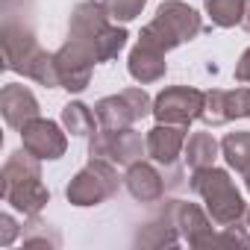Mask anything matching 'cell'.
Returning a JSON list of instances; mask_svg holds the SVG:
<instances>
[{
    "mask_svg": "<svg viewBox=\"0 0 250 250\" xmlns=\"http://www.w3.org/2000/svg\"><path fill=\"white\" fill-rule=\"evenodd\" d=\"M188 188L206 203V212L212 215V221L218 227H232L247 215V203H244L241 191L235 188L229 171H224V168L212 165V168L191 171Z\"/></svg>",
    "mask_w": 250,
    "mask_h": 250,
    "instance_id": "277c9868",
    "label": "cell"
},
{
    "mask_svg": "<svg viewBox=\"0 0 250 250\" xmlns=\"http://www.w3.org/2000/svg\"><path fill=\"white\" fill-rule=\"evenodd\" d=\"M124 186H127V191L139 203H159L165 197V188H168V183H165V177L153 159L150 162L147 159L133 162L127 168V174H124Z\"/></svg>",
    "mask_w": 250,
    "mask_h": 250,
    "instance_id": "9a60e30c",
    "label": "cell"
},
{
    "mask_svg": "<svg viewBox=\"0 0 250 250\" xmlns=\"http://www.w3.org/2000/svg\"><path fill=\"white\" fill-rule=\"evenodd\" d=\"M24 232V227L9 215V212H3V215H0V247H9L18 235Z\"/></svg>",
    "mask_w": 250,
    "mask_h": 250,
    "instance_id": "484cf974",
    "label": "cell"
},
{
    "mask_svg": "<svg viewBox=\"0 0 250 250\" xmlns=\"http://www.w3.org/2000/svg\"><path fill=\"white\" fill-rule=\"evenodd\" d=\"M221 244H244V247H250V235H247L244 229H238V224L221 227V232L212 235V244H209V247H221Z\"/></svg>",
    "mask_w": 250,
    "mask_h": 250,
    "instance_id": "d4e9b609",
    "label": "cell"
},
{
    "mask_svg": "<svg viewBox=\"0 0 250 250\" xmlns=\"http://www.w3.org/2000/svg\"><path fill=\"white\" fill-rule=\"evenodd\" d=\"M244 3L247 0H203V9L215 27L229 30V27H241Z\"/></svg>",
    "mask_w": 250,
    "mask_h": 250,
    "instance_id": "7402d4cb",
    "label": "cell"
},
{
    "mask_svg": "<svg viewBox=\"0 0 250 250\" xmlns=\"http://www.w3.org/2000/svg\"><path fill=\"white\" fill-rule=\"evenodd\" d=\"M235 83H244V85H250V47L238 56V62H235Z\"/></svg>",
    "mask_w": 250,
    "mask_h": 250,
    "instance_id": "4316f807",
    "label": "cell"
},
{
    "mask_svg": "<svg viewBox=\"0 0 250 250\" xmlns=\"http://www.w3.org/2000/svg\"><path fill=\"white\" fill-rule=\"evenodd\" d=\"M53 59H56V74H59V85L65 88V91H71V94H80V91H85L88 88V83H91V74H94V59L80 47V44H74V42H68L65 39V44L53 53Z\"/></svg>",
    "mask_w": 250,
    "mask_h": 250,
    "instance_id": "7c38bea8",
    "label": "cell"
},
{
    "mask_svg": "<svg viewBox=\"0 0 250 250\" xmlns=\"http://www.w3.org/2000/svg\"><path fill=\"white\" fill-rule=\"evenodd\" d=\"M218 156H221V142H218L212 133L200 130V133H191V136L186 139V150H183V159H186V165H188L191 171H200V168H212Z\"/></svg>",
    "mask_w": 250,
    "mask_h": 250,
    "instance_id": "d6986e66",
    "label": "cell"
},
{
    "mask_svg": "<svg viewBox=\"0 0 250 250\" xmlns=\"http://www.w3.org/2000/svg\"><path fill=\"white\" fill-rule=\"evenodd\" d=\"M3 200L21 212L24 218L42 215V209L50 203V188L42 177V159H36L30 150H15L3 162Z\"/></svg>",
    "mask_w": 250,
    "mask_h": 250,
    "instance_id": "3957f363",
    "label": "cell"
},
{
    "mask_svg": "<svg viewBox=\"0 0 250 250\" xmlns=\"http://www.w3.org/2000/svg\"><path fill=\"white\" fill-rule=\"evenodd\" d=\"M206 103V91L194 85H168L153 97V118L159 124H183L191 127L194 121H200Z\"/></svg>",
    "mask_w": 250,
    "mask_h": 250,
    "instance_id": "9c48e42d",
    "label": "cell"
},
{
    "mask_svg": "<svg viewBox=\"0 0 250 250\" xmlns=\"http://www.w3.org/2000/svg\"><path fill=\"white\" fill-rule=\"evenodd\" d=\"M136 244H142V247H177V244H183V235L177 227V200L162 203V209L136 232Z\"/></svg>",
    "mask_w": 250,
    "mask_h": 250,
    "instance_id": "2e32d148",
    "label": "cell"
},
{
    "mask_svg": "<svg viewBox=\"0 0 250 250\" xmlns=\"http://www.w3.org/2000/svg\"><path fill=\"white\" fill-rule=\"evenodd\" d=\"M203 33V18L194 6L183 3V0H162L156 6V15L150 24L142 27L139 39L156 44L159 50L171 53L186 42H194Z\"/></svg>",
    "mask_w": 250,
    "mask_h": 250,
    "instance_id": "5b68a950",
    "label": "cell"
},
{
    "mask_svg": "<svg viewBox=\"0 0 250 250\" xmlns=\"http://www.w3.org/2000/svg\"><path fill=\"white\" fill-rule=\"evenodd\" d=\"M147 136V156L156 162V165H165V168H174L186 150V139H188V127L183 124H159L145 133Z\"/></svg>",
    "mask_w": 250,
    "mask_h": 250,
    "instance_id": "4fadbf2b",
    "label": "cell"
},
{
    "mask_svg": "<svg viewBox=\"0 0 250 250\" xmlns=\"http://www.w3.org/2000/svg\"><path fill=\"white\" fill-rule=\"evenodd\" d=\"M0 44H3V68L15 71L44 88H62L59 85V74H56V59L53 53H47L33 27L18 21L15 15H3V30H0Z\"/></svg>",
    "mask_w": 250,
    "mask_h": 250,
    "instance_id": "7a4b0ae2",
    "label": "cell"
},
{
    "mask_svg": "<svg viewBox=\"0 0 250 250\" xmlns=\"http://www.w3.org/2000/svg\"><path fill=\"white\" fill-rule=\"evenodd\" d=\"M177 227H180V235L188 247L194 250H203L212 244V235H215V221L206 209H200L197 203H188V200H177Z\"/></svg>",
    "mask_w": 250,
    "mask_h": 250,
    "instance_id": "e0dca14e",
    "label": "cell"
},
{
    "mask_svg": "<svg viewBox=\"0 0 250 250\" xmlns=\"http://www.w3.org/2000/svg\"><path fill=\"white\" fill-rule=\"evenodd\" d=\"M238 118H250V85L206 91V103L200 112V121L206 127H224Z\"/></svg>",
    "mask_w": 250,
    "mask_h": 250,
    "instance_id": "8fae6325",
    "label": "cell"
},
{
    "mask_svg": "<svg viewBox=\"0 0 250 250\" xmlns=\"http://www.w3.org/2000/svg\"><path fill=\"white\" fill-rule=\"evenodd\" d=\"M221 156L235 174L250 171V130H235L221 139Z\"/></svg>",
    "mask_w": 250,
    "mask_h": 250,
    "instance_id": "44dd1931",
    "label": "cell"
},
{
    "mask_svg": "<svg viewBox=\"0 0 250 250\" xmlns=\"http://www.w3.org/2000/svg\"><path fill=\"white\" fill-rule=\"evenodd\" d=\"M244 224H247V229H250V209H247V215H244Z\"/></svg>",
    "mask_w": 250,
    "mask_h": 250,
    "instance_id": "f546056e",
    "label": "cell"
},
{
    "mask_svg": "<svg viewBox=\"0 0 250 250\" xmlns=\"http://www.w3.org/2000/svg\"><path fill=\"white\" fill-rule=\"evenodd\" d=\"M0 115H3V121L9 124L12 130L21 133L33 118L42 115V106H39L36 94H33L27 85L9 83V85L0 88Z\"/></svg>",
    "mask_w": 250,
    "mask_h": 250,
    "instance_id": "5bb4252c",
    "label": "cell"
},
{
    "mask_svg": "<svg viewBox=\"0 0 250 250\" xmlns=\"http://www.w3.org/2000/svg\"><path fill=\"white\" fill-rule=\"evenodd\" d=\"M241 180H244V186H247V194H250V171H247V174H241Z\"/></svg>",
    "mask_w": 250,
    "mask_h": 250,
    "instance_id": "f1b7e54d",
    "label": "cell"
},
{
    "mask_svg": "<svg viewBox=\"0 0 250 250\" xmlns=\"http://www.w3.org/2000/svg\"><path fill=\"white\" fill-rule=\"evenodd\" d=\"M165 56H168L165 50H159L156 44L139 39V42L133 44L130 56H127V71H130V77H133L139 85L159 83V80H165V74H168Z\"/></svg>",
    "mask_w": 250,
    "mask_h": 250,
    "instance_id": "ac0fdd59",
    "label": "cell"
},
{
    "mask_svg": "<svg viewBox=\"0 0 250 250\" xmlns=\"http://www.w3.org/2000/svg\"><path fill=\"white\" fill-rule=\"evenodd\" d=\"M241 27L250 33V0H247V3H244V18H241Z\"/></svg>",
    "mask_w": 250,
    "mask_h": 250,
    "instance_id": "83f0119b",
    "label": "cell"
},
{
    "mask_svg": "<svg viewBox=\"0 0 250 250\" xmlns=\"http://www.w3.org/2000/svg\"><path fill=\"white\" fill-rule=\"evenodd\" d=\"M88 156H103L121 168H130L133 162L147 156V136H142L136 127L127 130H97L88 136Z\"/></svg>",
    "mask_w": 250,
    "mask_h": 250,
    "instance_id": "ba28073f",
    "label": "cell"
},
{
    "mask_svg": "<svg viewBox=\"0 0 250 250\" xmlns=\"http://www.w3.org/2000/svg\"><path fill=\"white\" fill-rule=\"evenodd\" d=\"M127 39L130 33L112 21L106 0H83L68 18V42L80 44L97 65L118 59V53L127 47Z\"/></svg>",
    "mask_w": 250,
    "mask_h": 250,
    "instance_id": "6da1fadb",
    "label": "cell"
},
{
    "mask_svg": "<svg viewBox=\"0 0 250 250\" xmlns=\"http://www.w3.org/2000/svg\"><path fill=\"white\" fill-rule=\"evenodd\" d=\"M94 115L103 130H127V127H136V121L153 115V97L145 88L133 85L118 94L100 97L94 103Z\"/></svg>",
    "mask_w": 250,
    "mask_h": 250,
    "instance_id": "52a82bcc",
    "label": "cell"
},
{
    "mask_svg": "<svg viewBox=\"0 0 250 250\" xmlns=\"http://www.w3.org/2000/svg\"><path fill=\"white\" fill-rule=\"evenodd\" d=\"M121 183H124V177H118V165L115 162H109L103 156H88V162L65 186V197L77 209L100 206V203H106L109 197L118 194Z\"/></svg>",
    "mask_w": 250,
    "mask_h": 250,
    "instance_id": "8992f818",
    "label": "cell"
},
{
    "mask_svg": "<svg viewBox=\"0 0 250 250\" xmlns=\"http://www.w3.org/2000/svg\"><path fill=\"white\" fill-rule=\"evenodd\" d=\"M62 127L71 133V136H91L100 130L97 124V115H94V106H85L83 100H71L62 106Z\"/></svg>",
    "mask_w": 250,
    "mask_h": 250,
    "instance_id": "ffe728a7",
    "label": "cell"
},
{
    "mask_svg": "<svg viewBox=\"0 0 250 250\" xmlns=\"http://www.w3.org/2000/svg\"><path fill=\"white\" fill-rule=\"evenodd\" d=\"M65 133L68 130L62 124L39 115L21 130V147L30 150L42 162H56V159H62L68 153V136Z\"/></svg>",
    "mask_w": 250,
    "mask_h": 250,
    "instance_id": "30bf717a",
    "label": "cell"
},
{
    "mask_svg": "<svg viewBox=\"0 0 250 250\" xmlns=\"http://www.w3.org/2000/svg\"><path fill=\"white\" fill-rule=\"evenodd\" d=\"M106 6H109V15H112V21L127 24V21H136V18L145 12L147 0H106Z\"/></svg>",
    "mask_w": 250,
    "mask_h": 250,
    "instance_id": "cb8c5ba5",
    "label": "cell"
},
{
    "mask_svg": "<svg viewBox=\"0 0 250 250\" xmlns=\"http://www.w3.org/2000/svg\"><path fill=\"white\" fill-rule=\"evenodd\" d=\"M21 241H24V247H59L62 244V235L47 221H42L39 215H30L27 224H24Z\"/></svg>",
    "mask_w": 250,
    "mask_h": 250,
    "instance_id": "603a6c76",
    "label": "cell"
},
{
    "mask_svg": "<svg viewBox=\"0 0 250 250\" xmlns=\"http://www.w3.org/2000/svg\"><path fill=\"white\" fill-rule=\"evenodd\" d=\"M12 3H15V0H3V6H12Z\"/></svg>",
    "mask_w": 250,
    "mask_h": 250,
    "instance_id": "4dcf8cb0",
    "label": "cell"
}]
</instances>
